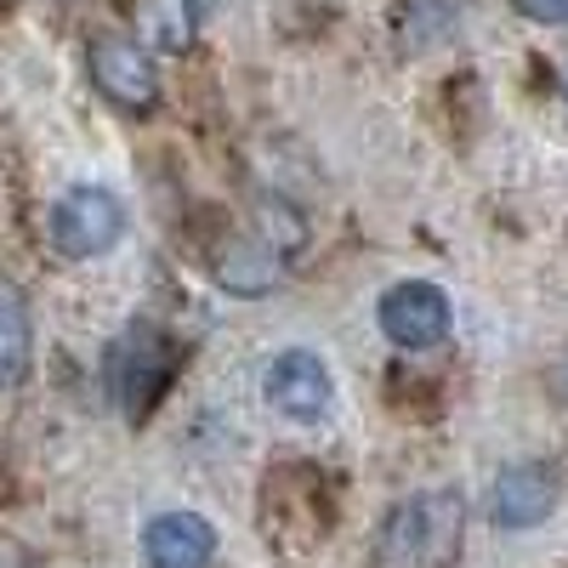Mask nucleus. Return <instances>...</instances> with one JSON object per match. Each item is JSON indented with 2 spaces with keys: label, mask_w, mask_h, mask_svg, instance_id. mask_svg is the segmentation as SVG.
<instances>
[{
  "label": "nucleus",
  "mask_w": 568,
  "mask_h": 568,
  "mask_svg": "<svg viewBox=\"0 0 568 568\" xmlns=\"http://www.w3.org/2000/svg\"><path fill=\"white\" fill-rule=\"evenodd\" d=\"M466 18V0H404L398 7V40L409 52H426V45H438L460 29Z\"/></svg>",
  "instance_id": "nucleus-12"
},
{
  "label": "nucleus",
  "mask_w": 568,
  "mask_h": 568,
  "mask_svg": "<svg viewBox=\"0 0 568 568\" xmlns=\"http://www.w3.org/2000/svg\"><path fill=\"white\" fill-rule=\"evenodd\" d=\"M256 240L267 251H278V256H291V251L307 245V222H302V211L291 200H262L256 205Z\"/></svg>",
  "instance_id": "nucleus-13"
},
{
  "label": "nucleus",
  "mask_w": 568,
  "mask_h": 568,
  "mask_svg": "<svg viewBox=\"0 0 568 568\" xmlns=\"http://www.w3.org/2000/svg\"><path fill=\"white\" fill-rule=\"evenodd\" d=\"M142 557H149V568H211L216 529L200 511H160L142 529Z\"/></svg>",
  "instance_id": "nucleus-8"
},
{
  "label": "nucleus",
  "mask_w": 568,
  "mask_h": 568,
  "mask_svg": "<svg viewBox=\"0 0 568 568\" xmlns=\"http://www.w3.org/2000/svg\"><path fill=\"white\" fill-rule=\"evenodd\" d=\"M194 7H200V12H211V7H222V0H194Z\"/></svg>",
  "instance_id": "nucleus-15"
},
{
  "label": "nucleus",
  "mask_w": 568,
  "mask_h": 568,
  "mask_svg": "<svg viewBox=\"0 0 568 568\" xmlns=\"http://www.w3.org/2000/svg\"><path fill=\"white\" fill-rule=\"evenodd\" d=\"M529 23H551V29H568V0H511Z\"/></svg>",
  "instance_id": "nucleus-14"
},
{
  "label": "nucleus",
  "mask_w": 568,
  "mask_h": 568,
  "mask_svg": "<svg viewBox=\"0 0 568 568\" xmlns=\"http://www.w3.org/2000/svg\"><path fill=\"white\" fill-rule=\"evenodd\" d=\"M171 375H176V347L160 324H131L109 353V387L125 420H149L154 404L171 393Z\"/></svg>",
  "instance_id": "nucleus-2"
},
{
  "label": "nucleus",
  "mask_w": 568,
  "mask_h": 568,
  "mask_svg": "<svg viewBox=\"0 0 568 568\" xmlns=\"http://www.w3.org/2000/svg\"><path fill=\"white\" fill-rule=\"evenodd\" d=\"M91 85L103 91V98L125 114H149L160 103V74H154V58L142 52L136 40L125 34H103V40H91Z\"/></svg>",
  "instance_id": "nucleus-4"
},
{
  "label": "nucleus",
  "mask_w": 568,
  "mask_h": 568,
  "mask_svg": "<svg viewBox=\"0 0 568 568\" xmlns=\"http://www.w3.org/2000/svg\"><path fill=\"white\" fill-rule=\"evenodd\" d=\"M382 329L393 347H409V353L438 347L449 336V296L426 278H404L382 296Z\"/></svg>",
  "instance_id": "nucleus-5"
},
{
  "label": "nucleus",
  "mask_w": 568,
  "mask_h": 568,
  "mask_svg": "<svg viewBox=\"0 0 568 568\" xmlns=\"http://www.w3.org/2000/svg\"><path fill=\"white\" fill-rule=\"evenodd\" d=\"M278 273H284V256L267 251L256 233H245V240H227L222 256H216V284H222V291H233V296H262V291H273Z\"/></svg>",
  "instance_id": "nucleus-11"
},
{
  "label": "nucleus",
  "mask_w": 568,
  "mask_h": 568,
  "mask_svg": "<svg viewBox=\"0 0 568 568\" xmlns=\"http://www.w3.org/2000/svg\"><path fill=\"white\" fill-rule=\"evenodd\" d=\"M262 393L278 415H291V420H313L329 409V393H336V382H329V364L307 347H291V353H278L262 375Z\"/></svg>",
  "instance_id": "nucleus-7"
},
{
  "label": "nucleus",
  "mask_w": 568,
  "mask_h": 568,
  "mask_svg": "<svg viewBox=\"0 0 568 568\" xmlns=\"http://www.w3.org/2000/svg\"><path fill=\"white\" fill-rule=\"evenodd\" d=\"M557 495H562L557 466H546V460H511V466H500V478H495L489 517H495V529L524 535V529H535L540 517L557 506Z\"/></svg>",
  "instance_id": "nucleus-6"
},
{
  "label": "nucleus",
  "mask_w": 568,
  "mask_h": 568,
  "mask_svg": "<svg viewBox=\"0 0 568 568\" xmlns=\"http://www.w3.org/2000/svg\"><path fill=\"white\" fill-rule=\"evenodd\" d=\"M34 358V318H29V296L23 284L0 273V393H12Z\"/></svg>",
  "instance_id": "nucleus-10"
},
{
  "label": "nucleus",
  "mask_w": 568,
  "mask_h": 568,
  "mask_svg": "<svg viewBox=\"0 0 568 568\" xmlns=\"http://www.w3.org/2000/svg\"><path fill=\"white\" fill-rule=\"evenodd\" d=\"M562 98H568V63H562Z\"/></svg>",
  "instance_id": "nucleus-16"
},
{
  "label": "nucleus",
  "mask_w": 568,
  "mask_h": 568,
  "mask_svg": "<svg viewBox=\"0 0 568 568\" xmlns=\"http://www.w3.org/2000/svg\"><path fill=\"white\" fill-rule=\"evenodd\" d=\"M125 233V205L109 194V187H69L52 211V245L69 262H91L109 256Z\"/></svg>",
  "instance_id": "nucleus-3"
},
{
  "label": "nucleus",
  "mask_w": 568,
  "mask_h": 568,
  "mask_svg": "<svg viewBox=\"0 0 568 568\" xmlns=\"http://www.w3.org/2000/svg\"><path fill=\"white\" fill-rule=\"evenodd\" d=\"M131 29L142 52L182 58L200 34V7L194 0H131Z\"/></svg>",
  "instance_id": "nucleus-9"
},
{
  "label": "nucleus",
  "mask_w": 568,
  "mask_h": 568,
  "mask_svg": "<svg viewBox=\"0 0 568 568\" xmlns=\"http://www.w3.org/2000/svg\"><path fill=\"white\" fill-rule=\"evenodd\" d=\"M466 540L460 489H420L398 500L375 540V568H455Z\"/></svg>",
  "instance_id": "nucleus-1"
}]
</instances>
